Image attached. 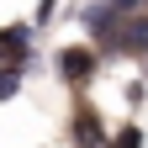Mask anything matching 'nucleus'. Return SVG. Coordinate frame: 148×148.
Returning a JSON list of instances; mask_svg holds the SVG:
<instances>
[{"mask_svg": "<svg viewBox=\"0 0 148 148\" xmlns=\"http://www.w3.org/2000/svg\"><path fill=\"white\" fill-rule=\"evenodd\" d=\"M85 27L95 32V37H106V42H116V32H122V16L111 11V0H106V5H90V11H85Z\"/></svg>", "mask_w": 148, "mask_h": 148, "instance_id": "nucleus-1", "label": "nucleus"}, {"mask_svg": "<svg viewBox=\"0 0 148 148\" xmlns=\"http://www.w3.org/2000/svg\"><path fill=\"white\" fill-rule=\"evenodd\" d=\"M116 48L122 53H148V16H127L122 32H116Z\"/></svg>", "mask_w": 148, "mask_h": 148, "instance_id": "nucleus-2", "label": "nucleus"}, {"mask_svg": "<svg viewBox=\"0 0 148 148\" xmlns=\"http://www.w3.org/2000/svg\"><path fill=\"white\" fill-rule=\"evenodd\" d=\"M58 69L69 74L74 85H79V79H90V69H95V58H90L85 48H64V53H58Z\"/></svg>", "mask_w": 148, "mask_h": 148, "instance_id": "nucleus-3", "label": "nucleus"}, {"mask_svg": "<svg viewBox=\"0 0 148 148\" xmlns=\"http://www.w3.org/2000/svg\"><path fill=\"white\" fill-rule=\"evenodd\" d=\"M74 132H79V143H85V148H101V138H106L101 127H95V116H79V127H74Z\"/></svg>", "mask_w": 148, "mask_h": 148, "instance_id": "nucleus-4", "label": "nucleus"}, {"mask_svg": "<svg viewBox=\"0 0 148 148\" xmlns=\"http://www.w3.org/2000/svg\"><path fill=\"white\" fill-rule=\"evenodd\" d=\"M16 90H21V74H16L11 64H0V101H11Z\"/></svg>", "mask_w": 148, "mask_h": 148, "instance_id": "nucleus-5", "label": "nucleus"}, {"mask_svg": "<svg viewBox=\"0 0 148 148\" xmlns=\"http://www.w3.org/2000/svg\"><path fill=\"white\" fill-rule=\"evenodd\" d=\"M111 11H116V16H138V11H143V0H111Z\"/></svg>", "mask_w": 148, "mask_h": 148, "instance_id": "nucleus-6", "label": "nucleus"}, {"mask_svg": "<svg viewBox=\"0 0 148 148\" xmlns=\"http://www.w3.org/2000/svg\"><path fill=\"white\" fill-rule=\"evenodd\" d=\"M116 148H143V132H138V127H127V132L116 138Z\"/></svg>", "mask_w": 148, "mask_h": 148, "instance_id": "nucleus-7", "label": "nucleus"}]
</instances>
